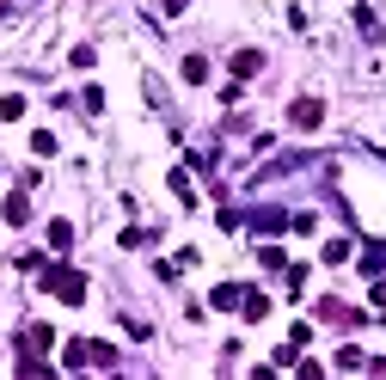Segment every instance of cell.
<instances>
[{"label": "cell", "instance_id": "7a4b0ae2", "mask_svg": "<svg viewBox=\"0 0 386 380\" xmlns=\"http://www.w3.org/2000/svg\"><path fill=\"white\" fill-rule=\"evenodd\" d=\"M6 221H13V227H19V221H31V202H25V197H6Z\"/></svg>", "mask_w": 386, "mask_h": 380}, {"label": "cell", "instance_id": "3957f363", "mask_svg": "<svg viewBox=\"0 0 386 380\" xmlns=\"http://www.w3.org/2000/svg\"><path fill=\"white\" fill-rule=\"evenodd\" d=\"M294 123H301V129H313V123H319V105H313V98H301V105H294Z\"/></svg>", "mask_w": 386, "mask_h": 380}, {"label": "cell", "instance_id": "277c9868", "mask_svg": "<svg viewBox=\"0 0 386 380\" xmlns=\"http://www.w3.org/2000/svg\"><path fill=\"white\" fill-rule=\"evenodd\" d=\"M49 245H56V252H68V245H74V227H68V221H56V227H49Z\"/></svg>", "mask_w": 386, "mask_h": 380}, {"label": "cell", "instance_id": "6da1fadb", "mask_svg": "<svg viewBox=\"0 0 386 380\" xmlns=\"http://www.w3.org/2000/svg\"><path fill=\"white\" fill-rule=\"evenodd\" d=\"M49 294H62V301H68V307H74V301H80V294H86V282H80V276H74V270H49Z\"/></svg>", "mask_w": 386, "mask_h": 380}]
</instances>
